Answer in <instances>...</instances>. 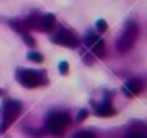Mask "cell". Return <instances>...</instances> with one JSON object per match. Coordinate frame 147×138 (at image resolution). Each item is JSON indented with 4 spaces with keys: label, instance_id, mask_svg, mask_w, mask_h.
<instances>
[{
    "label": "cell",
    "instance_id": "6da1fadb",
    "mask_svg": "<svg viewBox=\"0 0 147 138\" xmlns=\"http://www.w3.org/2000/svg\"><path fill=\"white\" fill-rule=\"evenodd\" d=\"M71 123V116L67 112H52L47 118V131L54 136H63Z\"/></svg>",
    "mask_w": 147,
    "mask_h": 138
},
{
    "label": "cell",
    "instance_id": "7a4b0ae2",
    "mask_svg": "<svg viewBox=\"0 0 147 138\" xmlns=\"http://www.w3.org/2000/svg\"><path fill=\"white\" fill-rule=\"evenodd\" d=\"M17 80L24 88H37L47 84V75L36 69H19L17 71Z\"/></svg>",
    "mask_w": 147,
    "mask_h": 138
},
{
    "label": "cell",
    "instance_id": "3957f363",
    "mask_svg": "<svg viewBox=\"0 0 147 138\" xmlns=\"http://www.w3.org/2000/svg\"><path fill=\"white\" fill-rule=\"evenodd\" d=\"M21 110H22V105L19 101L7 99V101L4 103V106H2V123H0V135L6 133V129L19 118Z\"/></svg>",
    "mask_w": 147,
    "mask_h": 138
},
{
    "label": "cell",
    "instance_id": "277c9868",
    "mask_svg": "<svg viewBox=\"0 0 147 138\" xmlns=\"http://www.w3.org/2000/svg\"><path fill=\"white\" fill-rule=\"evenodd\" d=\"M136 37H138V24L134 21H129L125 26V30H123V36L119 37L117 41V49L119 52H127L132 49V45L136 43Z\"/></svg>",
    "mask_w": 147,
    "mask_h": 138
},
{
    "label": "cell",
    "instance_id": "5b68a950",
    "mask_svg": "<svg viewBox=\"0 0 147 138\" xmlns=\"http://www.w3.org/2000/svg\"><path fill=\"white\" fill-rule=\"evenodd\" d=\"M52 41L58 43V45H63V47H69V49L78 45V37L73 32H69V30H60L56 36H52Z\"/></svg>",
    "mask_w": 147,
    "mask_h": 138
},
{
    "label": "cell",
    "instance_id": "8992f818",
    "mask_svg": "<svg viewBox=\"0 0 147 138\" xmlns=\"http://www.w3.org/2000/svg\"><path fill=\"white\" fill-rule=\"evenodd\" d=\"M123 91H125L129 97H132V95H140L142 91H144V80H140V78H130L129 82L125 84Z\"/></svg>",
    "mask_w": 147,
    "mask_h": 138
},
{
    "label": "cell",
    "instance_id": "52a82bcc",
    "mask_svg": "<svg viewBox=\"0 0 147 138\" xmlns=\"http://www.w3.org/2000/svg\"><path fill=\"white\" fill-rule=\"evenodd\" d=\"M54 26H56V17H54V15L49 13V15H43V17L39 19V28L41 30H47L49 32V30H52Z\"/></svg>",
    "mask_w": 147,
    "mask_h": 138
},
{
    "label": "cell",
    "instance_id": "ba28073f",
    "mask_svg": "<svg viewBox=\"0 0 147 138\" xmlns=\"http://www.w3.org/2000/svg\"><path fill=\"white\" fill-rule=\"evenodd\" d=\"M114 114H115V108L112 105H102L97 108V116H100V118H110Z\"/></svg>",
    "mask_w": 147,
    "mask_h": 138
},
{
    "label": "cell",
    "instance_id": "9c48e42d",
    "mask_svg": "<svg viewBox=\"0 0 147 138\" xmlns=\"http://www.w3.org/2000/svg\"><path fill=\"white\" fill-rule=\"evenodd\" d=\"M90 47L93 49V52H95L97 56H102V54H104V43H102V41L99 39V37H97V39H95L93 43L90 45Z\"/></svg>",
    "mask_w": 147,
    "mask_h": 138
},
{
    "label": "cell",
    "instance_id": "30bf717a",
    "mask_svg": "<svg viewBox=\"0 0 147 138\" xmlns=\"http://www.w3.org/2000/svg\"><path fill=\"white\" fill-rule=\"evenodd\" d=\"M28 60H32V62H36V64H41V62H43V56L37 54V52H30V54H28Z\"/></svg>",
    "mask_w": 147,
    "mask_h": 138
},
{
    "label": "cell",
    "instance_id": "8fae6325",
    "mask_svg": "<svg viewBox=\"0 0 147 138\" xmlns=\"http://www.w3.org/2000/svg\"><path fill=\"white\" fill-rule=\"evenodd\" d=\"M75 138H97L93 135V133H88V131H80V133H76Z\"/></svg>",
    "mask_w": 147,
    "mask_h": 138
},
{
    "label": "cell",
    "instance_id": "7c38bea8",
    "mask_svg": "<svg viewBox=\"0 0 147 138\" xmlns=\"http://www.w3.org/2000/svg\"><path fill=\"white\" fill-rule=\"evenodd\" d=\"M106 28H108L106 21H97V30H99V32H104Z\"/></svg>",
    "mask_w": 147,
    "mask_h": 138
},
{
    "label": "cell",
    "instance_id": "4fadbf2b",
    "mask_svg": "<svg viewBox=\"0 0 147 138\" xmlns=\"http://www.w3.org/2000/svg\"><path fill=\"white\" fill-rule=\"evenodd\" d=\"M60 71L63 73V75L69 71V66H67V62H61V64H60Z\"/></svg>",
    "mask_w": 147,
    "mask_h": 138
},
{
    "label": "cell",
    "instance_id": "5bb4252c",
    "mask_svg": "<svg viewBox=\"0 0 147 138\" xmlns=\"http://www.w3.org/2000/svg\"><path fill=\"white\" fill-rule=\"evenodd\" d=\"M86 116H88V110H80V114H78V120L82 121V120H86Z\"/></svg>",
    "mask_w": 147,
    "mask_h": 138
},
{
    "label": "cell",
    "instance_id": "9a60e30c",
    "mask_svg": "<svg viewBox=\"0 0 147 138\" xmlns=\"http://www.w3.org/2000/svg\"><path fill=\"white\" fill-rule=\"evenodd\" d=\"M127 138H145V135H140V133H132V135H129Z\"/></svg>",
    "mask_w": 147,
    "mask_h": 138
},
{
    "label": "cell",
    "instance_id": "2e32d148",
    "mask_svg": "<svg viewBox=\"0 0 147 138\" xmlns=\"http://www.w3.org/2000/svg\"><path fill=\"white\" fill-rule=\"evenodd\" d=\"M24 41H26V43H28V45H34V39H32V37H30V36H26V34H24Z\"/></svg>",
    "mask_w": 147,
    "mask_h": 138
},
{
    "label": "cell",
    "instance_id": "e0dca14e",
    "mask_svg": "<svg viewBox=\"0 0 147 138\" xmlns=\"http://www.w3.org/2000/svg\"><path fill=\"white\" fill-rule=\"evenodd\" d=\"M0 95H2V90H0Z\"/></svg>",
    "mask_w": 147,
    "mask_h": 138
}]
</instances>
